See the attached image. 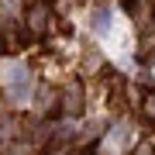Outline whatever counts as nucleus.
<instances>
[{
  "label": "nucleus",
  "mask_w": 155,
  "mask_h": 155,
  "mask_svg": "<svg viewBox=\"0 0 155 155\" xmlns=\"http://www.w3.org/2000/svg\"><path fill=\"white\" fill-rule=\"evenodd\" d=\"M28 86H31V83H28V72L17 69V72H14V93H17V97H24V93H28Z\"/></svg>",
  "instance_id": "obj_1"
},
{
  "label": "nucleus",
  "mask_w": 155,
  "mask_h": 155,
  "mask_svg": "<svg viewBox=\"0 0 155 155\" xmlns=\"http://www.w3.org/2000/svg\"><path fill=\"white\" fill-rule=\"evenodd\" d=\"M148 114H152V117H155V97H152V100H148Z\"/></svg>",
  "instance_id": "obj_2"
},
{
  "label": "nucleus",
  "mask_w": 155,
  "mask_h": 155,
  "mask_svg": "<svg viewBox=\"0 0 155 155\" xmlns=\"http://www.w3.org/2000/svg\"><path fill=\"white\" fill-rule=\"evenodd\" d=\"M138 155H152V152H148V148H145V152H138Z\"/></svg>",
  "instance_id": "obj_3"
}]
</instances>
